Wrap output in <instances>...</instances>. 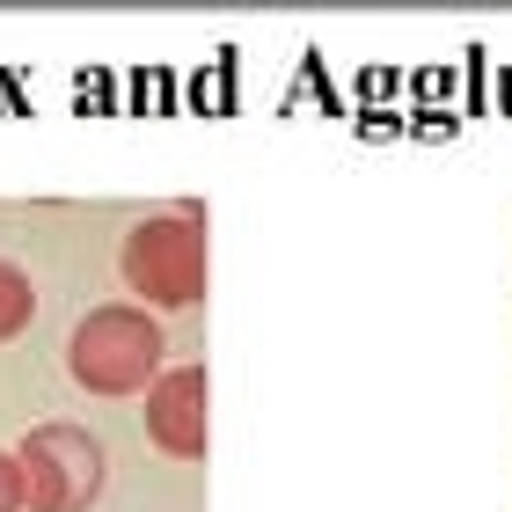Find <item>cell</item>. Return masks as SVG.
Instances as JSON below:
<instances>
[{
  "mask_svg": "<svg viewBox=\"0 0 512 512\" xmlns=\"http://www.w3.org/2000/svg\"><path fill=\"white\" fill-rule=\"evenodd\" d=\"M74 381L96 395H132L139 381L161 366V330L139 308H96L74 330Z\"/></svg>",
  "mask_w": 512,
  "mask_h": 512,
  "instance_id": "1",
  "label": "cell"
},
{
  "mask_svg": "<svg viewBox=\"0 0 512 512\" xmlns=\"http://www.w3.org/2000/svg\"><path fill=\"white\" fill-rule=\"evenodd\" d=\"M15 469H22V505L37 512H81L103 491V454L81 425H37L22 439Z\"/></svg>",
  "mask_w": 512,
  "mask_h": 512,
  "instance_id": "2",
  "label": "cell"
},
{
  "mask_svg": "<svg viewBox=\"0 0 512 512\" xmlns=\"http://www.w3.org/2000/svg\"><path fill=\"white\" fill-rule=\"evenodd\" d=\"M125 271H132V286L147 293V300H161V308H183V300H198V286H205L198 227H191V220H147V227H132Z\"/></svg>",
  "mask_w": 512,
  "mask_h": 512,
  "instance_id": "3",
  "label": "cell"
},
{
  "mask_svg": "<svg viewBox=\"0 0 512 512\" xmlns=\"http://www.w3.org/2000/svg\"><path fill=\"white\" fill-rule=\"evenodd\" d=\"M147 432H154V447H169V454H198L205 447V381H198V366L161 374L154 403H147Z\"/></svg>",
  "mask_w": 512,
  "mask_h": 512,
  "instance_id": "4",
  "label": "cell"
},
{
  "mask_svg": "<svg viewBox=\"0 0 512 512\" xmlns=\"http://www.w3.org/2000/svg\"><path fill=\"white\" fill-rule=\"evenodd\" d=\"M22 322H30V278L15 264H0V337H15Z\"/></svg>",
  "mask_w": 512,
  "mask_h": 512,
  "instance_id": "5",
  "label": "cell"
},
{
  "mask_svg": "<svg viewBox=\"0 0 512 512\" xmlns=\"http://www.w3.org/2000/svg\"><path fill=\"white\" fill-rule=\"evenodd\" d=\"M15 505H22V469L0 454V512H15Z\"/></svg>",
  "mask_w": 512,
  "mask_h": 512,
  "instance_id": "6",
  "label": "cell"
}]
</instances>
